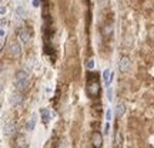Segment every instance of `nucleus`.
<instances>
[{"instance_id": "1a4fd4ad", "label": "nucleus", "mask_w": 154, "mask_h": 148, "mask_svg": "<svg viewBox=\"0 0 154 148\" xmlns=\"http://www.w3.org/2000/svg\"><path fill=\"white\" fill-rule=\"evenodd\" d=\"M103 80H104V83H106L107 86H110V84H111V81H113V71H111L110 69L104 70V73H103Z\"/></svg>"}, {"instance_id": "6e6552de", "label": "nucleus", "mask_w": 154, "mask_h": 148, "mask_svg": "<svg viewBox=\"0 0 154 148\" xmlns=\"http://www.w3.org/2000/svg\"><path fill=\"white\" fill-rule=\"evenodd\" d=\"M123 147V134L121 131H116L114 134V148H121Z\"/></svg>"}, {"instance_id": "a211bd4d", "label": "nucleus", "mask_w": 154, "mask_h": 148, "mask_svg": "<svg viewBox=\"0 0 154 148\" xmlns=\"http://www.w3.org/2000/svg\"><path fill=\"white\" fill-rule=\"evenodd\" d=\"M108 130H110V122L106 121V125H104V134H108Z\"/></svg>"}, {"instance_id": "aec40b11", "label": "nucleus", "mask_w": 154, "mask_h": 148, "mask_svg": "<svg viewBox=\"0 0 154 148\" xmlns=\"http://www.w3.org/2000/svg\"><path fill=\"white\" fill-rule=\"evenodd\" d=\"M0 14H2V16H4V14H6V6H4V4H2V9H0Z\"/></svg>"}, {"instance_id": "f3484780", "label": "nucleus", "mask_w": 154, "mask_h": 148, "mask_svg": "<svg viewBox=\"0 0 154 148\" xmlns=\"http://www.w3.org/2000/svg\"><path fill=\"white\" fill-rule=\"evenodd\" d=\"M110 120H111V111H110V110H107V111H106V121L110 122Z\"/></svg>"}, {"instance_id": "f257e3e1", "label": "nucleus", "mask_w": 154, "mask_h": 148, "mask_svg": "<svg viewBox=\"0 0 154 148\" xmlns=\"http://www.w3.org/2000/svg\"><path fill=\"white\" fill-rule=\"evenodd\" d=\"M14 83H16V87L19 91H24L29 87V73L24 70L17 71L16 77H14Z\"/></svg>"}, {"instance_id": "ddd939ff", "label": "nucleus", "mask_w": 154, "mask_h": 148, "mask_svg": "<svg viewBox=\"0 0 154 148\" xmlns=\"http://www.w3.org/2000/svg\"><path fill=\"white\" fill-rule=\"evenodd\" d=\"M97 90H98V83H90L89 87H87V91L90 93L91 96H94V94L97 93Z\"/></svg>"}, {"instance_id": "6ab92c4d", "label": "nucleus", "mask_w": 154, "mask_h": 148, "mask_svg": "<svg viewBox=\"0 0 154 148\" xmlns=\"http://www.w3.org/2000/svg\"><path fill=\"white\" fill-rule=\"evenodd\" d=\"M107 98L110 100V101L113 100V91H111V88H108V90H107Z\"/></svg>"}, {"instance_id": "5701e85b", "label": "nucleus", "mask_w": 154, "mask_h": 148, "mask_svg": "<svg viewBox=\"0 0 154 148\" xmlns=\"http://www.w3.org/2000/svg\"><path fill=\"white\" fill-rule=\"evenodd\" d=\"M33 7H39V0H33Z\"/></svg>"}, {"instance_id": "39448f33", "label": "nucleus", "mask_w": 154, "mask_h": 148, "mask_svg": "<svg viewBox=\"0 0 154 148\" xmlns=\"http://www.w3.org/2000/svg\"><path fill=\"white\" fill-rule=\"evenodd\" d=\"M16 132V125L13 122H7L3 125V135L4 137H12Z\"/></svg>"}, {"instance_id": "412c9836", "label": "nucleus", "mask_w": 154, "mask_h": 148, "mask_svg": "<svg viewBox=\"0 0 154 148\" xmlns=\"http://www.w3.org/2000/svg\"><path fill=\"white\" fill-rule=\"evenodd\" d=\"M6 24H7L6 19H4V17H2V29H4V27H6Z\"/></svg>"}, {"instance_id": "dca6fc26", "label": "nucleus", "mask_w": 154, "mask_h": 148, "mask_svg": "<svg viewBox=\"0 0 154 148\" xmlns=\"http://www.w3.org/2000/svg\"><path fill=\"white\" fill-rule=\"evenodd\" d=\"M86 67H87L89 70H93L94 69V60L93 59H89L87 63H86Z\"/></svg>"}, {"instance_id": "423d86ee", "label": "nucleus", "mask_w": 154, "mask_h": 148, "mask_svg": "<svg viewBox=\"0 0 154 148\" xmlns=\"http://www.w3.org/2000/svg\"><path fill=\"white\" fill-rule=\"evenodd\" d=\"M91 142H93L94 148H101V145H103V135L100 132H94L93 137H91Z\"/></svg>"}, {"instance_id": "f8f14e48", "label": "nucleus", "mask_w": 154, "mask_h": 148, "mask_svg": "<svg viewBox=\"0 0 154 148\" xmlns=\"http://www.w3.org/2000/svg\"><path fill=\"white\" fill-rule=\"evenodd\" d=\"M40 115H41V120H43L44 122H49V120H50V111L47 108H41V111H40Z\"/></svg>"}, {"instance_id": "b1692460", "label": "nucleus", "mask_w": 154, "mask_h": 148, "mask_svg": "<svg viewBox=\"0 0 154 148\" xmlns=\"http://www.w3.org/2000/svg\"><path fill=\"white\" fill-rule=\"evenodd\" d=\"M106 2H107V0H98V3H100V4H104Z\"/></svg>"}, {"instance_id": "4468645a", "label": "nucleus", "mask_w": 154, "mask_h": 148, "mask_svg": "<svg viewBox=\"0 0 154 148\" xmlns=\"http://www.w3.org/2000/svg\"><path fill=\"white\" fill-rule=\"evenodd\" d=\"M10 101H12V104H14V105H17V103H21V96L19 94H14V96H12V98H10Z\"/></svg>"}, {"instance_id": "2eb2a0df", "label": "nucleus", "mask_w": 154, "mask_h": 148, "mask_svg": "<svg viewBox=\"0 0 154 148\" xmlns=\"http://www.w3.org/2000/svg\"><path fill=\"white\" fill-rule=\"evenodd\" d=\"M0 39H2V47H3L4 41H6V30H4V29L0 30Z\"/></svg>"}, {"instance_id": "9d476101", "label": "nucleus", "mask_w": 154, "mask_h": 148, "mask_svg": "<svg viewBox=\"0 0 154 148\" xmlns=\"http://www.w3.org/2000/svg\"><path fill=\"white\" fill-rule=\"evenodd\" d=\"M36 122H37V114H33L30 117V120H29V122H27V131H34V128H36Z\"/></svg>"}, {"instance_id": "7ed1b4c3", "label": "nucleus", "mask_w": 154, "mask_h": 148, "mask_svg": "<svg viewBox=\"0 0 154 148\" xmlns=\"http://www.w3.org/2000/svg\"><path fill=\"white\" fill-rule=\"evenodd\" d=\"M131 67V60L128 57H121L118 61V71L120 73H127Z\"/></svg>"}, {"instance_id": "4be33fe9", "label": "nucleus", "mask_w": 154, "mask_h": 148, "mask_svg": "<svg viewBox=\"0 0 154 148\" xmlns=\"http://www.w3.org/2000/svg\"><path fill=\"white\" fill-rule=\"evenodd\" d=\"M17 13L20 14V16H23V7H21V6L17 7Z\"/></svg>"}, {"instance_id": "f03ea898", "label": "nucleus", "mask_w": 154, "mask_h": 148, "mask_svg": "<svg viewBox=\"0 0 154 148\" xmlns=\"http://www.w3.org/2000/svg\"><path fill=\"white\" fill-rule=\"evenodd\" d=\"M9 54H10V57H20L21 56V44L19 43V41H12L10 44H9Z\"/></svg>"}, {"instance_id": "0eeeda50", "label": "nucleus", "mask_w": 154, "mask_h": 148, "mask_svg": "<svg viewBox=\"0 0 154 148\" xmlns=\"http://www.w3.org/2000/svg\"><path fill=\"white\" fill-rule=\"evenodd\" d=\"M29 147V141H27L26 135H19L16 138V148H27Z\"/></svg>"}, {"instance_id": "9b49d317", "label": "nucleus", "mask_w": 154, "mask_h": 148, "mask_svg": "<svg viewBox=\"0 0 154 148\" xmlns=\"http://www.w3.org/2000/svg\"><path fill=\"white\" fill-rule=\"evenodd\" d=\"M124 112H126V105H124V103H117V105H116V115L117 117H123Z\"/></svg>"}, {"instance_id": "20e7f679", "label": "nucleus", "mask_w": 154, "mask_h": 148, "mask_svg": "<svg viewBox=\"0 0 154 148\" xmlns=\"http://www.w3.org/2000/svg\"><path fill=\"white\" fill-rule=\"evenodd\" d=\"M17 36H19V40H20L23 44H27L30 41V33L27 31V29L21 27L20 30H17Z\"/></svg>"}]
</instances>
